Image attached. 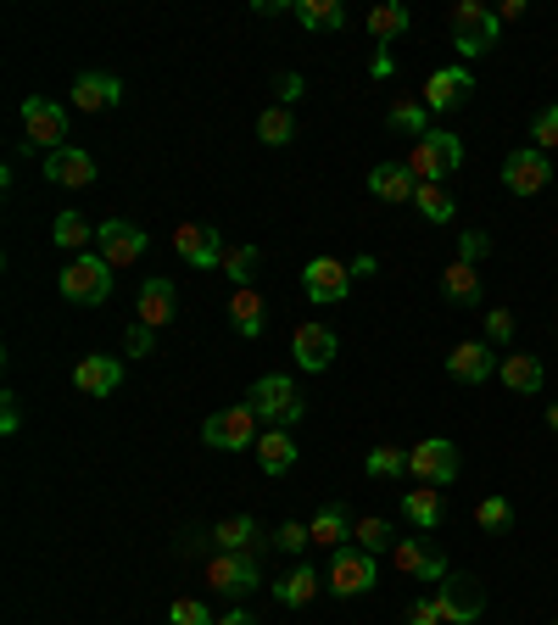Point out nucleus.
Masks as SVG:
<instances>
[{
	"label": "nucleus",
	"mask_w": 558,
	"mask_h": 625,
	"mask_svg": "<svg viewBox=\"0 0 558 625\" xmlns=\"http://www.w3.org/2000/svg\"><path fill=\"white\" fill-rule=\"evenodd\" d=\"M246 402L257 408V419H273V430H291L302 419V391H297L291 375H262Z\"/></svg>",
	"instance_id": "nucleus-1"
},
{
	"label": "nucleus",
	"mask_w": 558,
	"mask_h": 625,
	"mask_svg": "<svg viewBox=\"0 0 558 625\" xmlns=\"http://www.w3.org/2000/svg\"><path fill=\"white\" fill-rule=\"evenodd\" d=\"M452 45L458 56H486L497 45V12L481 0H458L452 7Z\"/></svg>",
	"instance_id": "nucleus-2"
},
{
	"label": "nucleus",
	"mask_w": 558,
	"mask_h": 625,
	"mask_svg": "<svg viewBox=\"0 0 558 625\" xmlns=\"http://www.w3.org/2000/svg\"><path fill=\"white\" fill-rule=\"evenodd\" d=\"M458 162H463V146H458V134H441V129H430V134L414 140V151H408V173L419 179V185H441V179H447Z\"/></svg>",
	"instance_id": "nucleus-3"
},
{
	"label": "nucleus",
	"mask_w": 558,
	"mask_h": 625,
	"mask_svg": "<svg viewBox=\"0 0 558 625\" xmlns=\"http://www.w3.org/2000/svg\"><path fill=\"white\" fill-rule=\"evenodd\" d=\"M56 285H62L67 302H89V308H96V302L112 297V262L84 251V257H73V262L62 268V280H56Z\"/></svg>",
	"instance_id": "nucleus-4"
},
{
	"label": "nucleus",
	"mask_w": 558,
	"mask_h": 625,
	"mask_svg": "<svg viewBox=\"0 0 558 625\" xmlns=\"http://www.w3.org/2000/svg\"><path fill=\"white\" fill-rule=\"evenodd\" d=\"M202 441L218 446V453H240V446H257V408L251 402H235L224 413H213L202 424Z\"/></svg>",
	"instance_id": "nucleus-5"
},
{
	"label": "nucleus",
	"mask_w": 558,
	"mask_h": 625,
	"mask_svg": "<svg viewBox=\"0 0 558 625\" xmlns=\"http://www.w3.org/2000/svg\"><path fill=\"white\" fill-rule=\"evenodd\" d=\"M436 608H441L447 625H475L481 608H486V586L470 581V575H447V581L436 586Z\"/></svg>",
	"instance_id": "nucleus-6"
},
{
	"label": "nucleus",
	"mask_w": 558,
	"mask_h": 625,
	"mask_svg": "<svg viewBox=\"0 0 558 625\" xmlns=\"http://www.w3.org/2000/svg\"><path fill=\"white\" fill-rule=\"evenodd\" d=\"M302 291H308V302H319V308L346 302V291H352V262H341V257H313V262L302 268Z\"/></svg>",
	"instance_id": "nucleus-7"
},
{
	"label": "nucleus",
	"mask_w": 558,
	"mask_h": 625,
	"mask_svg": "<svg viewBox=\"0 0 558 625\" xmlns=\"http://www.w3.org/2000/svg\"><path fill=\"white\" fill-rule=\"evenodd\" d=\"M408 470L419 475V486H447L458 475V446L447 435H430V441L408 446Z\"/></svg>",
	"instance_id": "nucleus-8"
},
{
	"label": "nucleus",
	"mask_w": 558,
	"mask_h": 625,
	"mask_svg": "<svg viewBox=\"0 0 558 625\" xmlns=\"http://www.w3.org/2000/svg\"><path fill=\"white\" fill-rule=\"evenodd\" d=\"M547 179H552L547 151H536V146L508 151V162H503V185H508L514 196H541V191H547Z\"/></svg>",
	"instance_id": "nucleus-9"
},
{
	"label": "nucleus",
	"mask_w": 558,
	"mask_h": 625,
	"mask_svg": "<svg viewBox=\"0 0 558 625\" xmlns=\"http://www.w3.org/2000/svg\"><path fill=\"white\" fill-rule=\"evenodd\" d=\"M368 586H375V553H363V548H335L330 592H335V597H363Z\"/></svg>",
	"instance_id": "nucleus-10"
},
{
	"label": "nucleus",
	"mask_w": 558,
	"mask_h": 625,
	"mask_svg": "<svg viewBox=\"0 0 558 625\" xmlns=\"http://www.w3.org/2000/svg\"><path fill=\"white\" fill-rule=\"evenodd\" d=\"M96 246L112 268H135L146 257V229L129 224V218H112V224H96Z\"/></svg>",
	"instance_id": "nucleus-11"
},
{
	"label": "nucleus",
	"mask_w": 558,
	"mask_h": 625,
	"mask_svg": "<svg viewBox=\"0 0 558 625\" xmlns=\"http://www.w3.org/2000/svg\"><path fill=\"white\" fill-rule=\"evenodd\" d=\"M207 581H213V592H224V597L251 592V586H257V548H246V553H213V559H207Z\"/></svg>",
	"instance_id": "nucleus-12"
},
{
	"label": "nucleus",
	"mask_w": 558,
	"mask_h": 625,
	"mask_svg": "<svg viewBox=\"0 0 558 625\" xmlns=\"http://www.w3.org/2000/svg\"><path fill=\"white\" fill-rule=\"evenodd\" d=\"M23 129H29V146H45V157H51V151H62V134H67V107L29 96V101H23Z\"/></svg>",
	"instance_id": "nucleus-13"
},
{
	"label": "nucleus",
	"mask_w": 558,
	"mask_h": 625,
	"mask_svg": "<svg viewBox=\"0 0 558 625\" xmlns=\"http://www.w3.org/2000/svg\"><path fill=\"white\" fill-rule=\"evenodd\" d=\"M470 89H475V73L470 67H436L430 78H425V107L430 112H452V107H463L470 101Z\"/></svg>",
	"instance_id": "nucleus-14"
},
{
	"label": "nucleus",
	"mask_w": 558,
	"mask_h": 625,
	"mask_svg": "<svg viewBox=\"0 0 558 625\" xmlns=\"http://www.w3.org/2000/svg\"><path fill=\"white\" fill-rule=\"evenodd\" d=\"M497 364H503V357H497L486 341H458V346L447 352V375H452V380H463V386L492 380V375H497Z\"/></svg>",
	"instance_id": "nucleus-15"
},
{
	"label": "nucleus",
	"mask_w": 558,
	"mask_h": 625,
	"mask_svg": "<svg viewBox=\"0 0 558 625\" xmlns=\"http://www.w3.org/2000/svg\"><path fill=\"white\" fill-rule=\"evenodd\" d=\"M173 251H179L184 262H191V268H218L229 246L218 240V229H213V224H179V229H173Z\"/></svg>",
	"instance_id": "nucleus-16"
},
{
	"label": "nucleus",
	"mask_w": 558,
	"mask_h": 625,
	"mask_svg": "<svg viewBox=\"0 0 558 625\" xmlns=\"http://www.w3.org/2000/svg\"><path fill=\"white\" fill-rule=\"evenodd\" d=\"M73 386L84 397H112L124 386V357H101V352H89L73 364Z\"/></svg>",
	"instance_id": "nucleus-17"
},
{
	"label": "nucleus",
	"mask_w": 558,
	"mask_h": 625,
	"mask_svg": "<svg viewBox=\"0 0 558 625\" xmlns=\"http://www.w3.org/2000/svg\"><path fill=\"white\" fill-rule=\"evenodd\" d=\"M73 107L78 112H112V107H124V78H112V73H78L73 78Z\"/></svg>",
	"instance_id": "nucleus-18"
},
{
	"label": "nucleus",
	"mask_w": 558,
	"mask_h": 625,
	"mask_svg": "<svg viewBox=\"0 0 558 625\" xmlns=\"http://www.w3.org/2000/svg\"><path fill=\"white\" fill-rule=\"evenodd\" d=\"M391 564L403 575H419V581H447V559L425 542V536H403V542L391 548Z\"/></svg>",
	"instance_id": "nucleus-19"
},
{
	"label": "nucleus",
	"mask_w": 558,
	"mask_h": 625,
	"mask_svg": "<svg viewBox=\"0 0 558 625\" xmlns=\"http://www.w3.org/2000/svg\"><path fill=\"white\" fill-rule=\"evenodd\" d=\"M45 179L51 185H67V191H84V185H96V157L78 146H62L45 157Z\"/></svg>",
	"instance_id": "nucleus-20"
},
{
	"label": "nucleus",
	"mask_w": 558,
	"mask_h": 625,
	"mask_svg": "<svg viewBox=\"0 0 558 625\" xmlns=\"http://www.w3.org/2000/svg\"><path fill=\"white\" fill-rule=\"evenodd\" d=\"M291 352H297V364H302L308 375H324L330 357H335V330H330V324H302L297 341H291Z\"/></svg>",
	"instance_id": "nucleus-21"
},
{
	"label": "nucleus",
	"mask_w": 558,
	"mask_h": 625,
	"mask_svg": "<svg viewBox=\"0 0 558 625\" xmlns=\"http://www.w3.org/2000/svg\"><path fill=\"white\" fill-rule=\"evenodd\" d=\"M414 191H419V179L408 173V162H380L375 173H368V196H380V202H391V207L414 202Z\"/></svg>",
	"instance_id": "nucleus-22"
},
{
	"label": "nucleus",
	"mask_w": 558,
	"mask_h": 625,
	"mask_svg": "<svg viewBox=\"0 0 558 625\" xmlns=\"http://www.w3.org/2000/svg\"><path fill=\"white\" fill-rule=\"evenodd\" d=\"M173 308H179V297H173V285H168V280H146V285H140V302H135L140 324L168 330V324H173Z\"/></svg>",
	"instance_id": "nucleus-23"
},
{
	"label": "nucleus",
	"mask_w": 558,
	"mask_h": 625,
	"mask_svg": "<svg viewBox=\"0 0 558 625\" xmlns=\"http://www.w3.org/2000/svg\"><path fill=\"white\" fill-rule=\"evenodd\" d=\"M441 297L447 302H458V308H481V268L475 262H452L447 274H441Z\"/></svg>",
	"instance_id": "nucleus-24"
},
{
	"label": "nucleus",
	"mask_w": 558,
	"mask_h": 625,
	"mask_svg": "<svg viewBox=\"0 0 558 625\" xmlns=\"http://www.w3.org/2000/svg\"><path fill=\"white\" fill-rule=\"evenodd\" d=\"M257 464H262V475H286V470L297 464L291 430H262V435H257Z\"/></svg>",
	"instance_id": "nucleus-25"
},
{
	"label": "nucleus",
	"mask_w": 558,
	"mask_h": 625,
	"mask_svg": "<svg viewBox=\"0 0 558 625\" xmlns=\"http://www.w3.org/2000/svg\"><path fill=\"white\" fill-rule=\"evenodd\" d=\"M497 375H503L508 391L530 397V391H541V357H530V352H508L503 364H497Z\"/></svg>",
	"instance_id": "nucleus-26"
},
{
	"label": "nucleus",
	"mask_w": 558,
	"mask_h": 625,
	"mask_svg": "<svg viewBox=\"0 0 558 625\" xmlns=\"http://www.w3.org/2000/svg\"><path fill=\"white\" fill-rule=\"evenodd\" d=\"M213 542H218V553H246V548H262V542H257V519H251V514L218 519V525H213Z\"/></svg>",
	"instance_id": "nucleus-27"
},
{
	"label": "nucleus",
	"mask_w": 558,
	"mask_h": 625,
	"mask_svg": "<svg viewBox=\"0 0 558 625\" xmlns=\"http://www.w3.org/2000/svg\"><path fill=\"white\" fill-rule=\"evenodd\" d=\"M403 514H408L419 530H436V525H441V514H447L441 486H419V492H408V497H403Z\"/></svg>",
	"instance_id": "nucleus-28"
},
{
	"label": "nucleus",
	"mask_w": 558,
	"mask_h": 625,
	"mask_svg": "<svg viewBox=\"0 0 558 625\" xmlns=\"http://www.w3.org/2000/svg\"><path fill=\"white\" fill-rule=\"evenodd\" d=\"M291 18L302 29H346V7H341V0H297Z\"/></svg>",
	"instance_id": "nucleus-29"
},
{
	"label": "nucleus",
	"mask_w": 558,
	"mask_h": 625,
	"mask_svg": "<svg viewBox=\"0 0 558 625\" xmlns=\"http://www.w3.org/2000/svg\"><path fill=\"white\" fill-rule=\"evenodd\" d=\"M386 123H391L397 134H414V140H425V134H430V107H425V101H414V96H403V101H391Z\"/></svg>",
	"instance_id": "nucleus-30"
},
{
	"label": "nucleus",
	"mask_w": 558,
	"mask_h": 625,
	"mask_svg": "<svg viewBox=\"0 0 558 625\" xmlns=\"http://www.w3.org/2000/svg\"><path fill=\"white\" fill-rule=\"evenodd\" d=\"M229 324H235L240 335H262V324H268L262 297H257V291H235V297H229Z\"/></svg>",
	"instance_id": "nucleus-31"
},
{
	"label": "nucleus",
	"mask_w": 558,
	"mask_h": 625,
	"mask_svg": "<svg viewBox=\"0 0 558 625\" xmlns=\"http://www.w3.org/2000/svg\"><path fill=\"white\" fill-rule=\"evenodd\" d=\"M273 597L286 603V608H302V603H313V597H319V575L302 564V570H291L286 581H273Z\"/></svg>",
	"instance_id": "nucleus-32"
},
{
	"label": "nucleus",
	"mask_w": 558,
	"mask_h": 625,
	"mask_svg": "<svg viewBox=\"0 0 558 625\" xmlns=\"http://www.w3.org/2000/svg\"><path fill=\"white\" fill-rule=\"evenodd\" d=\"M403 29H408V7H403V0H380V7L368 12V34H375L380 45H391Z\"/></svg>",
	"instance_id": "nucleus-33"
},
{
	"label": "nucleus",
	"mask_w": 558,
	"mask_h": 625,
	"mask_svg": "<svg viewBox=\"0 0 558 625\" xmlns=\"http://www.w3.org/2000/svg\"><path fill=\"white\" fill-rule=\"evenodd\" d=\"M218 268H224V274L235 280V291H251V280H257V268H262V257H257V246H229Z\"/></svg>",
	"instance_id": "nucleus-34"
},
{
	"label": "nucleus",
	"mask_w": 558,
	"mask_h": 625,
	"mask_svg": "<svg viewBox=\"0 0 558 625\" xmlns=\"http://www.w3.org/2000/svg\"><path fill=\"white\" fill-rule=\"evenodd\" d=\"M51 240H56L62 251H78V257H84V246L96 240V224H84L78 213H56V229H51Z\"/></svg>",
	"instance_id": "nucleus-35"
},
{
	"label": "nucleus",
	"mask_w": 558,
	"mask_h": 625,
	"mask_svg": "<svg viewBox=\"0 0 558 625\" xmlns=\"http://www.w3.org/2000/svg\"><path fill=\"white\" fill-rule=\"evenodd\" d=\"M291 134H297L291 107H268V112H257V140H262V146H291Z\"/></svg>",
	"instance_id": "nucleus-36"
},
{
	"label": "nucleus",
	"mask_w": 558,
	"mask_h": 625,
	"mask_svg": "<svg viewBox=\"0 0 558 625\" xmlns=\"http://www.w3.org/2000/svg\"><path fill=\"white\" fill-rule=\"evenodd\" d=\"M308 530H313V542H319V548H346V514H341L335 503H324V508L313 514Z\"/></svg>",
	"instance_id": "nucleus-37"
},
{
	"label": "nucleus",
	"mask_w": 558,
	"mask_h": 625,
	"mask_svg": "<svg viewBox=\"0 0 558 625\" xmlns=\"http://www.w3.org/2000/svg\"><path fill=\"white\" fill-rule=\"evenodd\" d=\"M352 536H357V548H363V553H386V548H391V519L368 514V519L352 525Z\"/></svg>",
	"instance_id": "nucleus-38"
},
{
	"label": "nucleus",
	"mask_w": 558,
	"mask_h": 625,
	"mask_svg": "<svg viewBox=\"0 0 558 625\" xmlns=\"http://www.w3.org/2000/svg\"><path fill=\"white\" fill-rule=\"evenodd\" d=\"M414 207H419L430 224H452V213H458V207H452V196H447L441 185H419V191H414Z\"/></svg>",
	"instance_id": "nucleus-39"
},
{
	"label": "nucleus",
	"mask_w": 558,
	"mask_h": 625,
	"mask_svg": "<svg viewBox=\"0 0 558 625\" xmlns=\"http://www.w3.org/2000/svg\"><path fill=\"white\" fill-rule=\"evenodd\" d=\"M168 625H218V619H213V608L202 597H173L168 603Z\"/></svg>",
	"instance_id": "nucleus-40"
},
{
	"label": "nucleus",
	"mask_w": 558,
	"mask_h": 625,
	"mask_svg": "<svg viewBox=\"0 0 558 625\" xmlns=\"http://www.w3.org/2000/svg\"><path fill=\"white\" fill-rule=\"evenodd\" d=\"M363 470L375 475V481H386V475H403V470H408V453H397V446H375V453L363 459Z\"/></svg>",
	"instance_id": "nucleus-41"
},
{
	"label": "nucleus",
	"mask_w": 558,
	"mask_h": 625,
	"mask_svg": "<svg viewBox=\"0 0 558 625\" xmlns=\"http://www.w3.org/2000/svg\"><path fill=\"white\" fill-rule=\"evenodd\" d=\"M475 519H481V530H508L514 508H508V497H486V503L475 508Z\"/></svg>",
	"instance_id": "nucleus-42"
},
{
	"label": "nucleus",
	"mask_w": 558,
	"mask_h": 625,
	"mask_svg": "<svg viewBox=\"0 0 558 625\" xmlns=\"http://www.w3.org/2000/svg\"><path fill=\"white\" fill-rule=\"evenodd\" d=\"M308 542H313V530H308V525H297V519L273 530V548H279V553H302Z\"/></svg>",
	"instance_id": "nucleus-43"
},
{
	"label": "nucleus",
	"mask_w": 558,
	"mask_h": 625,
	"mask_svg": "<svg viewBox=\"0 0 558 625\" xmlns=\"http://www.w3.org/2000/svg\"><path fill=\"white\" fill-rule=\"evenodd\" d=\"M486 251H492V240H486L481 229H463V235H458V257H463V262H475V268H481Z\"/></svg>",
	"instance_id": "nucleus-44"
},
{
	"label": "nucleus",
	"mask_w": 558,
	"mask_h": 625,
	"mask_svg": "<svg viewBox=\"0 0 558 625\" xmlns=\"http://www.w3.org/2000/svg\"><path fill=\"white\" fill-rule=\"evenodd\" d=\"M486 335H492V346L514 341V313H508V308H492V313H486Z\"/></svg>",
	"instance_id": "nucleus-45"
},
{
	"label": "nucleus",
	"mask_w": 558,
	"mask_h": 625,
	"mask_svg": "<svg viewBox=\"0 0 558 625\" xmlns=\"http://www.w3.org/2000/svg\"><path fill=\"white\" fill-rule=\"evenodd\" d=\"M124 346H129V357H146V352L157 346V330L135 319V324H129V335H124Z\"/></svg>",
	"instance_id": "nucleus-46"
},
{
	"label": "nucleus",
	"mask_w": 558,
	"mask_h": 625,
	"mask_svg": "<svg viewBox=\"0 0 558 625\" xmlns=\"http://www.w3.org/2000/svg\"><path fill=\"white\" fill-rule=\"evenodd\" d=\"M536 151H547V146H558V107H541V118H536Z\"/></svg>",
	"instance_id": "nucleus-47"
},
{
	"label": "nucleus",
	"mask_w": 558,
	"mask_h": 625,
	"mask_svg": "<svg viewBox=\"0 0 558 625\" xmlns=\"http://www.w3.org/2000/svg\"><path fill=\"white\" fill-rule=\"evenodd\" d=\"M308 96V78L302 73H286V78H279V107H297Z\"/></svg>",
	"instance_id": "nucleus-48"
},
{
	"label": "nucleus",
	"mask_w": 558,
	"mask_h": 625,
	"mask_svg": "<svg viewBox=\"0 0 558 625\" xmlns=\"http://www.w3.org/2000/svg\"><path fill=\"white\" fill-rule=\"evenodd\" d=\"M408 625H447V619H441V608H436V597H419V603L408 608Z\"/></svg>",
	"instance_id": "nucleus-49"
},
{
	"label": "nucleus",
	"mask_w": 558,
	"mask_h": 625,
	"mask_svg": "<svg viewBox=\"0 0 558 625\" xmlns=\"http://www.w3.org/2000/svg\"><path fill=\"white\" fill-rule=\"evenodd\" d=\"M0 402H7V408H0V430H7V435H18V424H23V408H18V397L7 391Z\"/></svg>",
	"instance_id": "nucleus-50"
},
{
	"label": "nucleus",
	"mask_w": 558,
	"mask_h": 625,
	"mask_svg": "<svg viewBox=\"0 0 558 625\" xmlns=\"http://www.w3.org/2000/svg\"><path fill=\"white\" fill-rule=\"evenodd\" d=\"M368 274H380V262L375 257H352V280H368Z\"/></svg>",
	"instance_id": "nucleus-51"
},
{
	"label": "nucleus",
	"mask_w": 558,
	"mask_h": 625,
	"mask_svg": "<svg viewBox=\"0 0 558 625\" xmlns=\"http://www.w3.org/2000/svg\"><path fill=\"white\" fill-rule=\"evenodd\" d=\"M514 18H525V0H503L497 7V23H514Z\"/></svg>",
	"instance_id": "nucleus-52"
},
{
	"label": "nucleus",
	"mask_w": 558,
	"mask_h": 625,
	"mask_svg": "<svg viewBox=\"0 0 558 625\" xmlns=\"http://www.w3.org/2000/svg\"><path fill=\"white\" fill-rule=\"evenodd\" d=\"M397 73V62H391V51H375V78H391Z\"/></svg>",
	"instance_id": "nucleus-53"
},
{
	"label": "nucleus",
	"mask_w": 558,
	"mask_h": 625,
	"mask_svg": "<svg viewBox=\"0 0 558 625\" xmlns=\"http://www.w3.org/2000/svg\"><path fill=\"white\" fill-rule=\"evenodd\" d=\"M218 625H257V619H251V614H246V608H229V614H224V619H218Z\"/></svg>",
	"instance_id": "nucleus-54"
},
{
	"label": "nucleus",
	"mask_w": 558,
	"mask_h": 625,
	"mask_svg": "<svg viewBox=\"0 0 558 625\" xmlns=\"http://www.w3.org/2000/svg\"><path fill=\"white\" fill-rule=\"evenodd\" d=\"M547 430H558V402H552V408H547Z\"/></svg>",
	"instance_id": "nucleus-55"
},
{
	"label": "nucleus",
	"mask_w": 558,
	"mask_h": 625,
	"mask_svg": "<svg viewBox=\"0 0 558 625\" xmlns=\"http://www.w3.org/2000/svg\"><path fill=\"white\" fill-rule=\"evenodd\" d=\"M552 335H558V330H552Z\"/></svg>",
	"instance_id": "nucleus-56"
}]
</instances>
